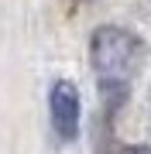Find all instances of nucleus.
<instances>
[{"label": "nucleus", "mask_w": 151, "mask_h": 154, "mask_svg": "<svg viewBox=\"0 0 151 154\" xmlns=\"http://www.w3.org/2000/svg\"><path fill=\"white\" fill-rule=\"evenodd\" d=\"M137 55H141V41L131 31L117 28V24H103V28L93 31L90 62L103 89H117L127 82V75L137 65Z\"/></svg>", "instance_id": "obj_1"}, {"label": "nucleus", "mask_w": 151, "mask_h": 154, "mask_svg": "<svg viewBox=\"0 0 151 154\" xmlns=\"http://www.w3.org/2000/svg\"><path fill=\"white\" fill-rule=\"evenodd\" d=\"M124 154H151V151H148V147H127Z\"/></svg>", "instance_id": "obj_3"}, {"label": "nucleus", "mask_w": 151, "mask_h": 154, "mask_svg": "<svg viewBox=\"0 0 151 154\" xmlns=\"http://www.w3.org/2000/svg\"><path fill=\"white\" fill-rule=\"evenodd\" d=\"M48 110H52V123H55L58 137L72 140L76 134H79V116H83V103H79V89L69 82V79H58V82L52 86Z\"/></svg>", "instance_id": "obj_2"}]
</instances>
